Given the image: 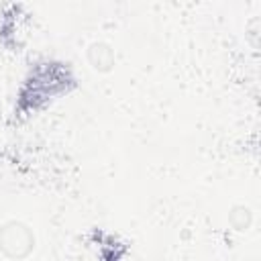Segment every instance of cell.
Here are the masks:
<instances>
[{
  "mask_svg": "<svg viewBox=\"0 0 261 261\" xmlns=\"http://www.w3.org/2000/svg\"><path fill=\"white\" fill-rule=\"evenodd\" d=\"M35 251V232L22 220L0 224V253L10 261H24Z\"/></svg>",
  "mask_w": 261,
  "mask_h": 261,
  "instance_id": "obj_1",
  "label": "cell"
},
{
  "mask_svg": "<svg viewBox=\"0 0 261 261\" xmlns=\"http://www.w3.org/2000/svg\"><path fill=\"white\" fill-rule=\"evenodd\" d=\"M86 55H88V63L92 65V69H94V71H100V73L112 71L114 61H116L114 49H112L108 43H104V41H94V43H90Z\"/></svg>",
  "mask_w": 261,
  "mask_h": 261,
  "instance_id": "obj_2",
  "label": "cell"
},
{
  "mask_svg": "<svg viewBox=\"0 0 261 261\" xmlns=\"http://www.w3.org/2000/svg\"><path fill=\"white\" fill-rule=\"evenodd\" d=\"M228 224H230L237 232L247 230V228L253 224V212H251V208L245 206V204H234V206L228 210Z\"/></svg>",
  "mask_w": 261,
  "mask_h": 261,
  "instance_id": "obj_3",
  "label": "cell"
},
{
  "mask_svg": "<svg viewBox=\"0 0 261 261\" xmlns=\"http://www.w3.org/2000/svg\"><path fill=\"white\" fill-rule=\"evenodd\" d=\"M0 130H2V92H0Z\"/></svg>",
  "mask_w": 261,
  "mask_h": 261,
  "instance_id": "obj_4",
  "label": "cell"
}]
</instances>
